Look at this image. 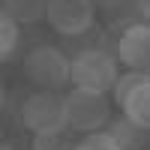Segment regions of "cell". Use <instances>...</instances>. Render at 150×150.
<instances>
[{"label":"cell","instance_id":"cell-13","mask_svg":"<svg viewBox=\"0 0 150 150\" xmlns=\"http://www.w3.org/2000/svg\"><path fill=\"white\" fill-rule=\"evenodd\" d=\"M84 144H87V147H93V150H117L114 144H111V138L105 135V129H99V132H87Z\"/></svg>","mask_w":150,"mask_h":150},{"label":"cell","instance_id":"cell-11","mask_svg":"<svg viewBox=\"0 0 150 150\" xmlns=\"http://www.w3.org/2000/svg\"><path fill=\"white\" fill-rule=\"evenodd\" d=\"M144 84H150V75L147 72H123V75H117L114 78V84H111V96H114V102L120 105L123 99H126L132 90H138V87H144Z\"/></svg>","mask_w":150,"mask_h":150},{"label":"cell","instance_id":"cell-7","mask_svg":"<svg viewBox=\"0 0 150 150\" xmlns=\"http://www.w3.org/2000/svg\"><path fill=\"white\" fill-rule=\"evenodd\" d=\"M105 135L111 138V144H114L117 150H144V144H147V132L138 129V126H132L126 117L108 120Z\"/></svg>","mask_w":150,"mask_h":150},{"label":"cell","instance_id":"cell-9","mask_svg":"<svg viewBox=\"0 0 150 150\" xmlns=\"http://www.w3.org/2000/svg\"><path fill=\"white\" fill-rule=\"evenodd\" d=\"M45 6L48 0H3V12L15 24H33L45 18Z\"/></svg>","mask_w":150,"mask_h":150},{"label":"cell","instance_id":"cell-1","mask_svg":"<svg viewBox=\"0 0 150 150\" xmlns=\"http://www.w3.org/2000/svg\"><path fill=\"white\" fill-rule=\"evenodd\" d=\"M117 75V60L105 48H81L75 57H69V81L81 90L108 93Z\"/></svg>","mask_w":150,"mask_h":150},{"label":"cell","instance_id":"cell-6","mask_svg":"<svg viewBox=\"0 0 150 150\" xmlns=\"http://www.w3.org/2000/svg\"><path fill=\"white\" fill-rule=\"evenodd\" d=\"M114 60L132 72H147V66H150V27H147V21H135L129 27H123L120 39H117Z\"/></svg>","mask_w":150,"mask_h":150},{"label":"cell","instance_id":"cell-4","mask_svg":"<svg viewBox=\"0 0 150 150\" xmlns=\"http://www.w3.org/2000/svg\"><path fill=\"white\" fill-rule=\"evenodd\" d=\"M24 75L39 90H57L69 81V57L57 45H33L24 57Z\"/></svg>","mask_w":150,"mask_h":150},{"label":"cell","instance_id":"cell-15","mask_svg":"<svg viewBox=\"0 0 150 150\" xmlns=\"http://www.w3.org/2000/svg\"><path fill=\"white\" fill-rule=\"evenodd\" d=\"M72 150H93V147H87V144H84V141H81V144H75V147H72Z\"/></svg>","mask_w":150,"mask_h":150},{"label":"cell","instance_id":"cell-5","mask_svg":"<svg viewBox=\"0 0 150 150\" xmlns=\"http://www.w3.org/2000/svg\"><path fill=\"white\" fill-rule=\"evenodd\" d=\"M96 6L93 0H48L45 21L60 36H81L93 27Z\"/></svg>","mask_w":150,"mask_h":150},{"label":"cell","instance_id":"cell-2","mask_svg":"<svg viewBox=\"0 0 150 150\" xmlns=\"http://www.w3.org/2000/svg\"><path fill=\"white\" fill-rule=\"evenodd\" d=\"M63 111H66V126L75 132H99L111 120V105L105 93L81 90L72 87L63 96Z\"/></svg>","mask_w":150,"mask_h":150},{"label":"cell","instance_id":"cell-10","mask_svg":"<svg viewBox=\"0 0 150 150\" xmlns=\"http://www.w3.org/2000/svg\"><path fill=\"white\" fill-rule=\"evenodd\" d=\"M18 39H21V30H18V24L12 21L3 9H0V63H6V60L15 54V48H18Z\"/></svg>","mask_w":150,"mask_h":150},{"label":"cell","instance_id":"cell-3","mask_svg":"<svg viewBox=\"0 0 150 150\" xmlns=\"http://www.w3.org/2000/svg\"><path fill=\"white\" fill-rule=\"evenodd\" d=\"M21 120L33 135H57L66 129V111H63V93L57 90H36L24 99Z\"/></svg>","mask_w":150,"mask_h":150},{"label":"cell","instance_id":"cell-16","mask_svg":"<svg viewBox=\"0 0 150 150\" xmlns=\"http://www.w3.org/2000/svg\"><path fill=\"white\" fill-rule=\"evenodd\" d=\"M0 150H15V144H0Z\"/></svg>","mask_w":150,"mask_h":150},{"label":"cell","instance_id":"cell-8","mask_svg":"<svg viewBox=\"0 0 150 150\" xmlns=\"http://www.w3.org/2000/svg\"><path fill=\"white\" fill-rule=\"evenodd\" d=\"M120 108H123L120 117H126L132 126H138V129L147 132V129H150V84L132 90V93L120 102Z\"/></svg>","mask_w":150,"mask_h":150},{"label":"cell","instance_id":"cell-14","mask_svg":"<svg viewBox=\"0 0 150 150\" xmlns=\"http://www.w3.org/2000/svg\"><path fill=\"white\" fill-rule=\"evenodd\" d=\"M6 108V90H3V81H0V111Z\"/></svg>","mask_w":150,"mask_h":150},{"label":"cell","instance_id":"cell-12","mask_svg":"<svg viewBox=\"0 0 150 150\" xmlns=\"http://www.w3.org/2000/svg\"><path fill=\"white\" fill-rule=\"evenodd\" d=\"M30 150H72V144H69V138L63 132H57V135H33Z\"/></svg>","mask_w":150,"mask_h":150}]
</instances>
